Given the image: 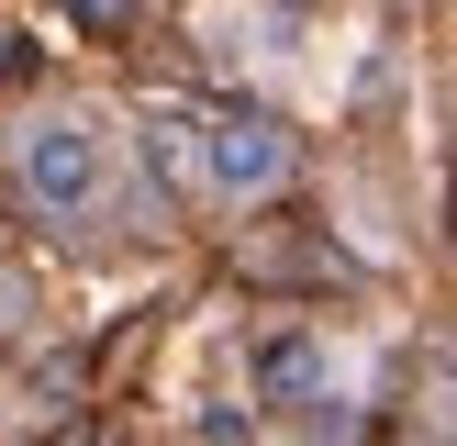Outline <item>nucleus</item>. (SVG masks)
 <instances>
[{
    "label": "nucleus",
    "instance_id": "nucleus-1",
    "mask_svg": "<svg viewBox=\"0 0 457 446\" xmlns=\"http://www.w3.org/2000/svg\"><path fill=\"white\" fill-rule=\"evenodd\" d=\"M12 178H22V201H34V212L79 223L89 201L112 190V145H101V123H89V112H34V123L12 134Z\"/></svg>",
    "mask_w": 457,
    "mask_h": 446
},
{
    "label": "nucleus",
    "instance_id": "nucleus-2",
    "mask_svg": "<svg viewBox=\"0 0 457 446\" xmlns=\"http://www.w3.org/2000/svg\"><path fill=\"white\" fill-rule=\"evenodd\" d=\"M279 178H290V134L268 123V112H223V123H201V190L268 201Z\"/></svg>",
    "mask_w": 457,
    "mask_h": 446
},
{
    "label": "nucleus",
    "instance_id": "nucleus-3",
    "mask_svg": "<svg viewBox=\"0 0 457 446\" xmlns=\"http://www.w3.org/2000/svg\"><path fill=\"white\" fill-rule=\"evenodd\" d=\"M257 391L279 401V413H324V401H335V368H324L312 334H268V346H257Z\"/></svg>",
    "mask_w": 457,
    "mask_h": 446
},
{
    "label": "nucleus",
    "instance_id": "nucleus-4",
    "mask_svg": "<svg viewBox=\"0 0 457 446\" xmlns=\"http://www.w3.org/2000/svg\"><path fill=\"white\" fill-rule=\"evenodd\" d=\"M67 12H79V22H123L134 0H67Z\"/></svg>",
    "mask_w": 457,
    "mask_h": 446
}]
</instances>
